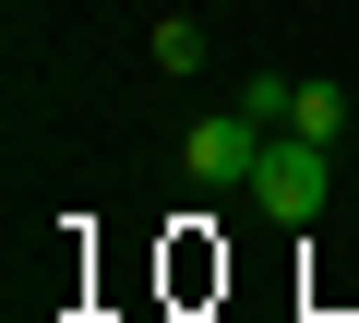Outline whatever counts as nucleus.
<instances>
[{
  "mask_svg": "<svg viewBox=\"0 0 359 323\" xmlns=\"http://www.w3.org/2000/svg\"><path fill=\"white\" fill-rule=\"evenodd\" d=\"M335 144H299V132H276L264 144V168H252V216L264 228H323V204H335V168H323Z\"/></svg>",
  "mask_w": 359,
  "mask_h": 323,
  "instance_id": "1",
  "label": "nucleus"
},
{
  "mask_svg": "<svg viewBox=\"0 0 359 323\" xmlns=\"http://www.w3.org/2000/svg\"><path fill=\"white\" fill-rule=\"evenodd\" d=\"M264 120L252 108H228V120H192V132H180V180H192V192H252V168H264Z\"/></svg>",
  "mask_w": 359,
  "mask_h": 323,
  "instance_id": "2",
  "label": "nucleus"
},
{
  "mask_svg": "<svg viewBox=\"0 0 359 323\" xmlns=\"http://www.w3.org/2000/svg\"><path fill=\"white\" fill-rule=\"evenodd\" d=\"M287 132H299V144H335V132H347V84H335V72H311V84L287 96Z\"/></svg>",
  "mask_w": 359,
  "mask_h": 323,
  "instance_id": "3",
  "label": "nucleus"
},
{
  "mask_svg": "<svg viewBox=\"0 0 359 323\" xmlns=\"http://www.w3.org/2000/svg\"><path fill=\"white\" fill-rule=\"evenodd\" d=\"M156 72H204V25H192V13L156 25Z\"/></svg>",
  "mask_w": 359,
  "mask_h": 323,
  "instance_id": "4",
  "label": "nucleus"
},
{
  "mask_svg": "<svg viewBox=\"0 0 359 323\" xmlns=\"http://www.w3.org/2000/svg\"><path fill=\"white\" fill-rule=\"evenodd\" d=\"M287 96H299V72H252V84H240V108H252L264 132H287Z\"/></svg>",
  "mask_w": 359,
  "mask_h": 323,
  "instance_id": "5",
  "label": "nucleus"
}]
</instances>
